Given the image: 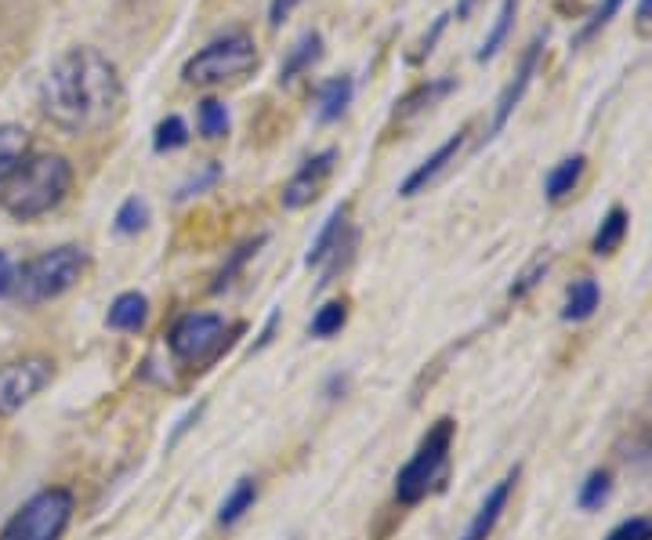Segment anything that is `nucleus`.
Segmentation results:
<instances>
[{"mask_svg": "<svg viewBox=\"0 0 652 540\" xmlns=\"http://www.w3.org/2000/svg\"><path fill=\"white\" fill-rule=\"evenodd\" d=\"M182 146H188V124L178 113L163 116V120L157 124V131H152V149H157V152H174Z\"/></svg>", "mask_w": 652, "mask_h": 540, "instance_id": "28", "label": "nucleus"}, {"mask_svg": "<svg viewBox=\"0 0 652 540\" xmlns=\"http://www.w3.org/2000/svg\"><path fill=\"white\" fill-rule=\"evenodd\" d=\"M544 48H548V33H537V37L529 41V48L522 51L518 58V69H515V77L507 80L504 91L496 95V110H493V124H490V135L485 138H493V135H501L507 120L515 116V110L522 105V99H526V91L533 84V77H537V69H540V58H544Z\"/></svg>", "mask_w": 652, "mask_h": 540, "instance_id": "9", "label": "nucleus"}, {"mask_svg": "<svg viewBox=\"0 0 652 540\" xmlns=\"http://www.w3.org/2000/svg\"><path fill=\"white\" fill-rule=\"evenodd\" d=\"M221 182V163H207L204 171L199 174H193L182 189H178V199H188V196H196V193H204V189H210V185H218Z\"/></svg>", "mask_w": 652, "mask_h": 540, "instance_id": "33", "label": "nucleus"}, {"mask_svg": "<svg viewBox=\"0 0 652 540\" xmlns=\"http://www.w3.org/2000/svg\"><path fill=\"white\" fill-rule=\"evenodd\" d=\"M149 226V204L141 196H130L121 204V210H116V218H113V229L121 232V237H135V232H141Z\"/></svg>", "mask_w": 652, "mask_h": 540, "instance_id": "27", "label": "nucleus"}, {"mask_svg": "<svg viewBox=\"0 0 652 540\" xmlns=\"http://www.w3.org/2000/svg\"><path fill=\"white\" fill-rule=\"evenodd\" d=\"M196 127H199V135H204L207 142H218V138L229 135V110H225V102H218V99L199 102Z\"/></svg>", "mask_w": 652, "mask_h": 540, "instance_id": "25", "label": "nucleus"}, {"mask_svg": "<svg viewBox=\"0 0 652 540\" xmlns=\"http://www.w3.org/2000/svg\"><path fill=\"white\" fill-rule=\"evenodd\" d=\"M548 268H551V257H537V262H533V265L526 268V273H522V276L515 279V284H512V290H507V295H512V298H526L529 290L537 287L544 276H548Z\"/></svg>", "mask_w": 652, "mask_h": 540, "instance_id": "32", "label": "nucleus"}, {"mask_svg": "<svg viewBox=\"0 0 652 540\" xmlns=\"http://www.w3.org/2000/svg\"><path fill=\"white\" fill-rule=\"evenodd\" d=\"M149 320V298L138 295V290H124V295H116L110 312H105V326H113V331H124V334H138L141 326Z\"/></svg>", "mask_w": 652, "mask_h": 540, "instance_id": "15", "label": "nucleus"}, {"mask_svg": "<svg viewBox=\"0 0 652 540\" xmlns=\"http://www.w3.org/2000/svg\"><path fill=\"white\" fill-rule=\"evenodd\" d=\"M298 4H301V0H272V4H268V22H272V26H283V22L294 15V8H298Z\"/></svg>", "mask_w": 652, "mask_h": 540, "instance_id": "35", "label": "nucleus"}, {"mask_svg": "<svg viewBox=\"0 0 652 540\" xmlns=\"http://www.w3.org/2000/svg\"><path fill=\"white\" fill-rule=\"evenodd\" d=\"M254 504H258V479L243 475L240 483L225 493V501L218 504V526L229 530V526L240 522L247 512H254Z\"/></svg>", "mask_w": 652, "mask_h": 540, "instance_id": "22", "label": "nucleus"}, {"mask_svg": "<svg viewBox=\"0 0 652 540\" xmlns=\"http://www.w3.org/2000/svg\"><path fill=\"white\" fill-rule=\"evenodd\" d=\"M465 142H468V127H460L457 135H449L443 146H438L435 152L424 163H417L407 179H402V185H399V196L402 199H413V196H421V193H428L432 185L438 182V174H443L449 163L457 160V152L465 149Z\"/></svg>", "mask_w": 652, "mask_h": 540, "instance_id": "11", "label": "nucleus"}, {"mask_svg": "<svg viewBox=\"0 0 652 540\" xmlns=\"http://www.w3.org/2000/svg\"><path fill=\"white\" fill-rule=\"evenodd\" d=\"M348 215H352V204H338L334 210L327 215V221L319 226L316 232V240L312 246H308V254H305V265H312V268H323L327 265V257L338 251L341 240L348 237Z\"/></svg>", "mask_w": 652, "mask_h": 540, "instance_id": "13", "label": "nucleus"}, {"mask_svg": "<svg viewBox=\"0 0 652 540\" xmlns=\"http://www.w3.org/2000/svg\"><path fill=\"white\" fill-rule=\"evenodd\" d=\"M258 69V48L247 33H225V37L210 41L207 48H199L188 62L182 66V80L196 88H215L240 80Z\"/></svg>", "mask_w": 652, "mask_h": 540, "instance_id": "6", "label": "nucleus"}, {"mask_svg": "<svg viewBox=\"0 0 652 540\" xmlns=\"http://www.w3.org/2000/svg\"><path fill=\"white\" fill-rule=\"evenodd\" d=\"M446 22H449V15H438V19H435L432 33H424V37H421V44H417V55H413V62H421V58H428V55L435 51V44H438V37H443Z\"/></svg>", "mask_w": 652, "mask_h": 540, "instance_id": "34", "label": "nucleus"}, {"mask_svg": "<svg viewBox=\"0 0 652 540\" xmlns=\"http://www.w3.org/2000/svg\"><path fill=\"white\" fill-rule=\"evenodd\" d=\"M620 8H624V0H602V4L591 11V19L584 22V26H580V33L573 37V48H584L591 37H598V33L606 30L616 15H620Z\"/></svg>", "mask_w": 652, "mask_h": 540, "instance_id": "30", "label": "nucleus"}, {"mask_svg": "<svg viewBox=\"0 0 652 540\" xmlns=\"http://www.w3.org/2000/svg\"><path fill=\"white\" fill-rule=\"evenodd\" d=\"M515 15H518V0H504L501 11H496V19H493L490 33H485V37H482V48L476 51L479 62H490V58H496V51L504 48L507 33H512V26H515Z\"/></svg>", "mask_w": 652, "mask_h": 540, "instance_id": "23", "label": "nucleus"}, {"mask_svg": "<svg viewBox=\"0 0 652 540\" xmlns=\"http://www.w3.org/2000/svg\"><path fill=\"white\" fill-rule=\"evenodd\" d=\"M355 99V80L352 77H330L316 88V120L319 124H334L348 113V105Z\"/></svg>", "mask_w": 652, "mask_h": 540, "instance_id": "14", "label": "nucleus"}, {"mask_svg": "<svg viewBox=\"0 0 652 540\" xmlns=\"http://www.w3.org/2000/svg\"><path fill=\"white\" fill-rule=\"evenodd\" d=\"M479 4V0H460V4H457V11H454V15L460 19V22H465L468 15H471V8H476Z\"/></svg>", "mask_w": 652, "mask_h": 540, "instance_id": "40", "label": "nucleus"}, {"mask_svg": "<svg viewBox=\"0 0 652 540\" xmlns=\"http://www.w3.org/2000/svg\"><path fill=\"white\" fill-rule=\"evenodd\" d=\"M276 323H279V312H272L268 323H265V331H261V342H258L254 348H265V345L272 342V337H276Z\"/></svg>", "mask_w": 652, "mask_h": 540, "instance_id": "38", "label": "nucleus"}, {"mask_svg": "<svg viewBox=\"0 0 652 540\" xmlns=\"http://www.w3.org/2000/svg\"><path fill=\"white\" fill-rule=\"evenodd\" d=\"M345 389H348V378H341V374H334V378L327 381V399H338V395H345Z\"/></svg>", "mask_w": 652, "mask_h": 540, "instance_id": "37", "label": "nucleus"}, {"mask_svg": "<svg viewBox=\"0 0 652 540\" xmlns=\"http://www.w3.org/2000/svg\"><path fill=\"white\" fill-rule=\"evenodd\" d=\"M627 229H631V215L616 204L606 210V218L598 221V229H595V240H591V251H595L598 257H609L620 251V243L627 237Z\"/></svg>", "mask_w": 652, "mask_h": 540, "instance_id": "20", "label": "nucleus"}, {"mask_svg": "<svg viewBox=\"0 0 652 540\" xmlns=\"http://www.w3.org/2000/svg\"><path fill=\"white\" fill-rule=\"evenodd\" d=\"M638 22H642V26L652 22V0H638Z\"/></svg>", "mask_w": 652, "mask_h": 540, "instance_id": "39", "label": "nucleus"}, {"mask_svg": "<svg viewBox=\"0 0 652 540\" xmlns=\"http://www.w3.org/2000/svg\"><path fill=\"white\" fill-rule=\"evenodd\" d=\"M77 512L73 490L47 486L22 504L11 519L0 526V540H62Z\"/></svg>", "mask_w": 652, "mask_h": 540, "instance_id": "7", "label": "nucleus"}, {"mask_svg": "<svg viewBox=\"0 0 652 540\" xmlns=\"http://www.w3.org/2000/svg\"><path fill=\"white\" fill-rule=\"evenodd\" d=\"M41 113L69 135H91L124 113V80L94 48L58 55L41 84Z\"/></svg>", "mask_w": 652, "mask_h": 540, "instance_id": "1", "label": "nucleus"}, {"mask_svg": "<svg viewBox=\"0 0 652 540\" xmlns=\"http://www.w3.org/2000/svg\"><path fill=\"white\" fill-rule=\"evenodd\" d=\"M30 157V131L19 124H0V185L19 171V163Z\"/></svg>", "mask_w": 652, "mask_h": 540, "instance_id": "21", "label": "nucleus"}, {"mask_svg": "<svg viewBox=\"0 0 652 540\" xmlns=\"http://www.w3.org/2000/svg\"><path fill=\"white\" fill-rule=\"evenodd\" d=\"M649 461H652V450H649Z\"/></svg>", "mask_w": 652, "mask_h": 540, "instance_id": "41", "label": "nucleus"}, {"mask_svg": "<svg viewBox=\"0 0 652 540\" xmlns=\"http://www.w3.org/2000/svg\"><path fill=\"white\" fill-rule=\"evenodd\" d=\"M606 540H652V519L649 515H631V519L616 522Z\"/></svg>", "mask_w": 652, "mask_h": 540, "instance_id": "31", "label": "nucleus"}, {"mask_svg": "<svg viewBox=\"0 0 652 540\" xmlns=\"http://www.w3.org/2000/svg\"><path fill=\"white\" fill-rule=\"evenodd\" d=\"M55 378L52 359L44 356H26L15 359L8 367H0V417L19 414L22 406L33 403Z\"/></svg>", "mask_w": 652, "mask_h": 540, "instance_id": "8", "label": "nucleus"}, {"mask_svg": "<svg viewBox=\"0 0 652 540\" xmlns=\"http://www.w3.org/2000/svg\"><path fill=\"white\" fill-rule=\"evenodd\" d=\"M319 55H323V37H319L316 30L301 33L279 62V84H290L294 77H301L305 69H312V62H319Z\"/></svg>", "mask_w": 652, "mask_h": 540, "instance_id": "16", "label": "nucleus"}, {"mask_svg": "<svg viewBox=\"0 0 652 540\" xmlns=\"http://www.w3.org/2000/svg\"><path fill=\"white\" fill-rule=\"evenodd\" d=\"M84 268H88V254L80 251V246L66 243L22 265L11 290H15V298L22 305H44V301L62 298L66 290H73L80 284V276H84Z\"/></svg>", "mask_w": 652, "mask_h": 540, "instance_id": "4", "label": "nucleus"}, {"mask_svg": "<svg viewBox=\"0 0 652 540\" xmlns=\"http://www.w3.org/2000/svg\"><path fill=\"white\" fill-rule=\"evenodd\" d=\"M518 483V468H512L501 483H496L490 493H485V501L479 504V512L471 515V522H468V530L460 533L457 540H490L493 530H496V522H501V515L507 508V501H512V490Z\"/></svg>", "mask_w": 652, "mask_h": 540, "instance_id": "12", "label": "nucleus"}, {"mask_svg": "<svg viewBox=\"0 0 652 540\" xmlns=\"http://www.w3.org/2000/svg\"><path fill=\"white\" fill-rule=\"evenodd\" d=\"M11 287H15V265H11V257L0 251V298L11 295Z\"/></svg>", "mask_w": 652, "mask_h": 540, "instance_id": "36", "label": "nucleus"}, {"mask_svg": "<svg viewBox=\"0 0 652 540\" xmlns=\"http://www.w3.org/2000/svg\"><path fill=\"white\" fill-rule=\"evenodd\" d=\"M454 88H457V80L454 77H438V80H424V84H417L410 91L407 99H402L396 105V120H410V116H417L424 110H432L435 102H443L446 95H454Z\"/></svg>", "mask_w": 652, "mask_h": 540, "instance_id": "18", "label": "nucleus"}, {"mask_svg": "<svg viewBox=\"0 0 652 540\" xmlns=\"http://www.w3.org/2000/svg\"><path fill=\"white\" fill-rule=\"evenodd\" d=\"M69 185H73V168L58 152H44V157H26L19 171L0 185V207L15 221L44 218L66 199Z\"/></svg>", "mask_w": 652, "mask_h": 540, "instance_id": "2", "label": "nucleus"}, {"mask_svg": "<svg viewBox=\"0 0 652 540\" xmlns=\"http://www.w3.org/2000/svg\"><path fill=\"white\" fill-rule=\"evenodd\" d=\"M265 240H268V237H254V240H247V243H240V246H236V251L229 254V262L221 265V273H218L215 287H210V290H215V295H218V290H225V287H229L232 279H236V273H240V268H243L247 262H251V257H254V254L261 251V246H265Z\"/></svg>", "mask_w": 652, "mask_h": 540, "instance_id": "29", "label": "nucleus"}, {"mask_svg": "<svg viewBox=\"0 0 652 540\" xmlns=\"http://www.w3.org/2000/svg\"><path fill=\"white\" fill-rule=\"evenodd\" d=\"M454 436H457V421L454 417H438L435 425L424 432L417 450L410 453V461L399 468L396 475V501L402 508H417L446 486L449 475V453H454Z\"/></svg>", "mask_w": 652, "mask_h": 540, "instance_id": "3", "label": "nucleus"}, {"mask_svg": "<svg viewBox=\"0 0 652 540\" xmlns=\"http://www.w3.org/2000/svg\"><path fill=\"white\" fill-rule=\"evenodd\" d=\"M602 305V290L591 276L573 279V287L565 290V305H562V320L565 323H584L595 315V309Z\"/></svg>", "mask_w": 652, "mask_h": 540, "instance_id": "19", "label": "nucleus"}, {"mask_svg": "<svg viewBox=\"0 0 652 540\" xmlns=\"http://www.w3.org/2000/svg\"><path fill=\"white\" fill-rule=\"evenodd\" d=\"M584 168H587L584 152H573V157L559 160V163H554V168L548 171V179H544V196H548L551 204H562L565 196H573L576 185H580V179H584Z\"/></svg>", "mask_w": 652, "mask_h": 540, "instance_id": "17", "label": "nucleus"}, {"mask_svg": "<svg viewBox=\"0 0 652 540\" xmlns=\"http://www.w3.org/2000/svg\"><path fill=\"white\" fill-rule=\"evenodd\" d=\"M334 163H338V149H323V152H316V157H308L301 168L290 174V182L283 185L279 204L287 210L308 207L319 193H323L327 179L334 174Z\"/></svg>", "mask_w": 652, "mask_h": 540, "instance_id": "10", "label": "nucleus"}, {"mask_svg": "<svg viewBox=\"0 0 652 540\" xmlns=\"http://www.w3.org/2000/svg\"><path fill=\"white\" fill-rule=\"evenodd\" d=\"M240 331L243 326H229L218 312H185L168 331V348L185 370H207Z\"/></svg>", "mask_w": 652, "mask_h": 540, "instance_id": "5", "label": "nucleus"}, {"mask_svg": "<svg viewBox=\"0 0 652 540\" xmlns=\"http://www.w3.org/2000/svg\"><path fill=\"white\" fill-rule=\"evenodd\" d=\"M345 323H348V301H327L323 309L312 315V323H308V334L327 342V337L345 331Z\"/></svg>", "mask_w": 652, "mask_h": 540, "instance_id": "24", "label": "nucleus"}, {"mask_svg": "<svg viewBox=\"0 0 652 540\" xmlns=\"http://www.w3.org/2000/svg\"><path fill=\"white\" fill-rule=\"evenodd\" d=\"M609 493H613V475L606 472V468H595L584 483H580V490H576V504L584 512H598L602 504L609 501Z\"/></svg>", "mask_w": 652, "mask_h": 540, "instance_id": "26", "label": "nucleus"}]
</instances>
